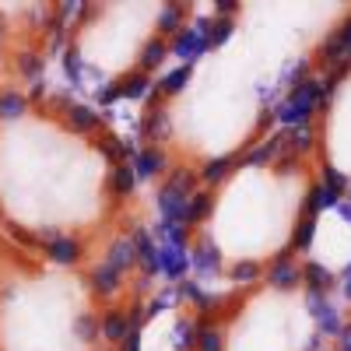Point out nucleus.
<instances>
[{
  "label": "nucleus",
  "instance_id": "obj_1",
  "mask_svg": "<svg viewBox=\"0 0 351 351\" xmlns=\"http://www.w3.org/2000/svg\"><path fill=\"white\" fill-rule=\"evenodd\" d=\"M351 39V0L215 4L211 36L144 95L137 172L152 193L197 190L250 155L281 112L319 88Z\"/></svg>",
  "mask_w": 351,
  "mask_h": 351
},
{
  "label": "nucleus",
  "instance_id": "obj_2",
  "mask_svg": "<svg viewBox=\"0 0 351 351\" xmlns=\"http://www.w3.org/2000/svg\"><path fill=\"white\" fill-rule=\"evenodd\" d=\"M0 228L56 267L109 263L144 228L134 148L95 106L0 81Z\"/></svg>",
  "mask_w": 351,
  "mask_h": 351
},
{
  "label": "nucleus",
  "instance_id": "obj_3",
  "mask_svg": "<svg viewBox=\"0 0 351 351\" xmlns=\"http://www.w3.org/2000/svg\"><path fill=\"white\" fill-rule=\"evenodd\" d=\"M324 193L309 137L281 127L193 190L180 243L200 271L228 285L256 281L306 256Z\"/></svg>",
  "mask_w": 351,
  "mask_h": 351
},
{
  "label": "nucleus",
  "instance_id": "obj_4",
  "mask_svg": "<svg viewBox=\"0 0 351 351\" xmlns=\"http://www.w3.org/2000/svg\"><path fill=\"white\" fill-rule=\"evenodd\" d=\"M211 4H74L64 32V64L74 84H92L95 102L148 95Z\"/></svg>",
  "mask_w": 351,
  "mask_h": 351
},
{
  "label": "nucleus",
  "instance_id": "obj_5",
  "mask_svg": "<svg viewBox=\"0 0 351 351\" xmlns=\"http://www.w3.org/2000/svg\"><path fill=\"white\" fill-rule=\"evenodd\" d=\"M309 256L218 295L183 302L186 351H324L327 316Z\"/></svg>",
  "mask_w": 351,
  "mask_h": 351
},
{
  "label": "nucleus",
  "instance_id": "obj_6",
  "mask_svg": "<svg viewBox=\"0 0 351 351\" xmlns=\"http://www.w3.org/2000/svg\"><path fill=\"white\" fill-rule=\"evenodd\" d=\"M302 134L319 162L324 186L334 197L351 200V53H344L316 88Z\"/></svg>",
  "mask_w": 351,
  "mask_h": 351
}]
</instances>
